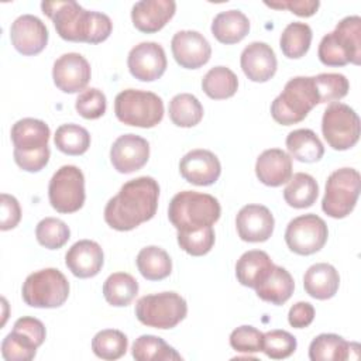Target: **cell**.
<instances>
[{"label":"cell","mask_w":361,"mask_h":361,"mask_svg":"<svg viewBox=\"0 0 361 361\" xmlns=\"http://www.w3.org/2000/svg\"><path fill=\"white\" fill-rule=\"evenodd\" d=\"M176 3L173 0H141L131 8V20L134 27L145 34L162 30L173 17Z\"/></svg>","instance_id":"21"},{"label":"cell","mask_w":361,"mask_h":361,"mask_svg":"<svg viewBox=\"0 0 361 361\" xmlns=\"http://www.w3.org/2000/svg\"><path fill=\"white\" fill-rule=\"evenodd\" d=\"M41 8L52 20L58 35L65 41L99 44L106 41L113 30V23L107 14L85 10L72 0L42 1Z\"/></svg>","instance_id":"2"},{"label":"cell","mask_w":361,"mask_h":361,"mask_svg":"<svg viewBox=\"0 0 361 361\" xmlns=\"http://www.w3.org/2000/svg\"><path fill=\"white\" fill-rule=\"evenodd\" d=\"M37 345L25 336L11 330L1 343V355L7 361H30L37 354Z\"/></svg>","instance_id":"44"},{"label":"cell","mask_w":361,"mask_h":361,"mask_svg":"<svg viewBox=\"0 0 361 361\" xmlns=\"http://www.w3.org/2000/svg\"><path fill=\"white\" fill-rule=\"evenodd\" d=\"M351 351H360V345L344 340L338 334L322 333L312 340L309 358L312 361H345L353 358Z\"/></svg>","instance_id":"26"},{"label":"cell","mask_w":361,"mask_h":361,"mask_svg":"<svg viewBox=\"0 0 361 361\" xmlns=\"http://www.w3.org/2000/svg\"><path fill=\"white\" fill-rule=\"evenodd\" d=\"M264 333L252 326H240L230 334V345L238 353H258L262 351Z\"/></svg>","instance_id":"46"},{"label":"cell","mask_w":361,"mask_h":361,"mask_svg":"<svg viewBox=\"0 0 361 361\" xmlns=\"http://www.w3.org/2000/svg\"><path fill=\"white\" fill-rule=\"evenodd\" d=\"M329 237L326 221L317 214L307 213L295 217L285 230L288 248L298 255H312L320 251Z\"/></svg>","instance_id":"12"},{"label":"cell","mask_w":361,"mask_h":361,"mask_svg":"<svg viewBox=\"0 0 361 361\" xmlns=\"http://www.w3.org/2000/svg\"><path fill=\"white\" fill-rule=\"evenodd\" d=\"M13 330L25 336L28 340H31L37 347H39L45 340V326L41 320L30 316H23L16 320Z\"/></svg>","instance_id":"47"},{"label":"cell","mask_w":361,"mask_h":361,"mask_svg":"<svg viewBox=\"0 0 361 361\" xmlns=\"http://www.w3.org/2000/svg\"><path fill=\"white\" fill-rule=\"evenodd\" d=\"M295 282L289 271L274 265L268 276L255 288L257 296L272 305H283L292 296Z\"/></svg>","instance_id":"29"},{"label":"cell","mask_w":361,"mask_h":361,"mask_svg":"<svg viewBox=\"0 0 361 361\" xmlns=\"http://www.w3.org/2000/svg\"><path fill=\"white\" fill-rule=\"evenodd\" d=\"M107 102L102 90L96 87H89L79 93L75 102V109L83 118L96 120L106 113Z\"/></svg>","instance_id":"45"},{"label":"cell","mask_w":361,"mask_h":361,"mask_svg":"<svg viewBox=\"0 0 361 361\" xmlns=\"http://www.w3.org/2000/svg\"><path fill=\"white\" fill-rule=\"evenodd\" d=\"M179 172L189 183L209 186L219 179L221 165L219 158L212 151L197 148L183 155L179 162Z\"/></svg>","instance_id":"19"},{"label":"cell","mask_w":361,"mask_h":361,"mask_svg":"<svg viewBox=\"0 0 361 361\" xmlns=\"http://www.w3.org/2000/svg\"><path fill=\"white\" fill-rule=\"evenodd\" d=\"M274 262L269 255L261 250L244 252L235 264V276L243 286L255 289L271 272Z\"/></svg>","instance_id":"27"},{"label":"cell","mask_w":361,"mask_h":361,"mask_svg":"<svg viewBox=\"0 0 361 361\" xmlns=\"http://www.w3.org/2000/svg\"><path fill=\"white\" fill-rule=\"evenodd\" d=\"M171 49L175 61L186 69H197L209 62L212 47L209 41L197 31H178L171 41Z\"/></svg>","instance_id":"16"},{"label":"cell","mask_w":361,"mask_h":361,"mask_svg":"<svg viewBox=\"0 0 361 361\" xmlns=\"http://www.w3.org/2000/svg\"><path fill=\"white\" fill-rule=\"evenodd\" d=\"M1 202V220H0V228L3 231L14 228L20 220H21V209L18 200L7 193H1L0 196Z\"/></svg>","instance_id":"48"},{"label":"cell","mask_w":361,"mask_h":361,"mask_svg":"<svg viewBox=\"0 0 361 361\" xmlns=\"http://www.w3.org/2000/svg\"><path fill=\"white\" fill-rule=\"evenodd\" d=\"M250 31V20L240 10H227L219 13L212 23V34L226 45L237 44L245 38Z\"/></svg>","instance_id":"28"},{"label":"cell","mask_w":361,"mask_h":361,"mask_svg":"<svg viewBox=\"0 0 361 361\" xmlns=\"http://www.w3.org/2000/svg\"><path fill=\"white\" fill-rule=\"evenodd\" d=\"M320 103H336L347 96L350 83L341 73H319L313 76Z\"/></svg>","instance_id":"41"},{"label":"cell","mask_w":361,"mask_h":361,"mask_svg":"<svg viewBox=\"0 0 361 361\" xmlns=\"http://www.w3.org/2000/svg\"><path fill=\"white\" fill-rule=\"evenodd\" d=\"M255 175L267 186L276 188L292 176V158L283 149L269 148L259 154L255 162Z\"/></svg>","instance_id":"24"},{"label":"cell","mask_w":361,"mask_h":361,"mask_svg":"<svg viewBox=\"0 0 361 361\" xmlns=\"http://www.w3.org/2000/svg\"><path fill=\"white\" fill-rule=\"evenodd\" d=\"M104 262L102 247L92 240L76 241L65 255L68 269L78 278L96 276Z\"/></svg>","instance_id":"22"},{"label":"cell","mask_w":361,"mask_h":361,"mask_svg":"<svg viewBox=\"0 0 361 361\" xmlns=\"http://www.w3.org/2000/svg\"><path fill=\"white\" fill-rule=\"evenodd\" d=\"M48 199L58 213L78 212L86 199L83 172L75 165L61 166L49 180Z\"/></svg>","instance_id":"11"},{"label":"cell","mask_w":361,"mask_h":361,"mask_svg":"<svg viewBox=\"0 0 361 361\" xmlns=\"http://www.w3.org/2000/svg\"><path fill=\"white\" fill-rule=\"evenodd\" d=\"M312 28L306 23L293 21L289 23L279 39V47L282 54L289 59H298L302 58L310 48L312 44Z\"/></svg>","instance_id":"35"},{"label":"cell","mask_w":361,"mask_h":361,"mask_svg":"<svg viewBox=\"0 0 361 361\" xmlns=\"http://www.w3.org/2000/svg\"><path fill=\"white\" fill-rule=\"evenodd\" d=\"M10 39L20 54L37 55L48 44V28L38 17L23 14L11 24Z\"/></svg>","instance_id":"18"},{"label":"cell","mask_w":361,"mask_h":361,"mask_svg":"<svg viewBox=\"0 0 361 361\" xmlns=\"http://www.w3.org/2000/svg\"><path fill=\"white\" fill-rule=\"evenodd\" d=\"M131 354L137 361H179L180 354L165 343L161 337L152 334L140 336L131 348Z\"/></svg>","instance_id":"34"},{"label":"cell","mask_w":361,"mask_h":361,"mask_svg":"<svg viewBox=\"0 0 361 361\" xmlns=\"http://www.w3.org/2000/svg\"><path fill=\"white\" fill-rule=\"evenodd\" d=\"M35 237L42 247L48 250H58L71 238V230L62 220L45 217L37 224Z\"/></svg>","instance_id":"40"},{"label":"cell","mask_w":361,"mask_h":361,"mask_svg":"<svg viewBox=\"0 0 361 361\" xmlns=\"http://www.w3.org/2000/svg\"><path fill=\"white\" fill-rule=\"evenodd\" d=\"M320 103L313 76H296L286 82L271 104L272 118L282 126L300 123Z\"/></svg>","instance_id":"5"},{"label":"cell","mask_w":361,"mask_h":361,"mask_svg":"<svg viewBox=\"0 0 361 361\" xmlns=\"http://www.w3.org/2000/svg\"><path fill=\"white\" fill-rule=\"evenodd\" d=\"M361 131L360 117L344 103H331L322 117V133L327 144L336 151H345L358 142Z\"/></svg>","instance_id":"10"},{"label":"cell","mask_w":361,"mask_h":361,"mask_svg":"<svg viewBox=\"0 0 361 361\" xmlns=\"http://www.w3.org/2000/svg\"><path fill=\"white\" fill-rule=\"evenodd\" d=\"M10 135L14 151L32 154L48 148L51 131L42 120L25 117L13 124Z\"/></svg>","instance_id":"23"},{"label":"cell","mask_w":361,"mask_h":361,"mask_svg":"<svg viewBox=\"0 0 361 361\" xmlns=\"http://www.w3.org/2000/svg\"><path fill=\"white\" fill-rule=\"evenodd\" d=\"M149 158V144L137 134L120 135L110 148V161L120 173H131L141 169Z\"/></svg>","instance_id":"15"},{"label":"cell","mask_w":361,"mask_h":361,"mask_svg":"<svg viewBox=\"0 0 361 361\" xmlns=\"http://www.w3.org/2000/svg\"><path fill=\"white\" fill-rule=\"evenodd\" d=\"M298 341L293 334L286 330H271L264 333L262 351L272 360L288 358L295 353Z\"/></svg>","instance_id":"43"},{"label":"cell","mask_w":361,"mask_h":361,"mask_svg":"<svg viewBox=\"0 0 361 361\" xmlns=\"http://www.w3.org/2000/svg\"><path fill=\"white\" fill-rule=\"evenodd\" d=\"M127 347V336L114 329L102 330L92 340V350L102 360H118L126 354Z\"/></svg>","instance_id":"39"},{"label":"cell","mask_w":361,"mask_h":361,"mask_svg":"<svg viewBox=\"0 0 361 361\" xmlns=\"http://www.w3.org/2000/svg\"><path fill=\"white\" fill-rule=\"evenodd\" d=\"M92 76L90 65L78 52H68L54 62L52 79L55 86L63 93L83 92Z\"/></svg>","instance_id":"14"},{"label":"cell","mask_w":361,"mask_h":361,"mask_svg":"<svg viewBox=\"0 0 361 361\" xmlns=\"http://www.w3.org/2000/svg\"><path fill=\"white\" fill-rule=\"evenodd\" d=\"M49 147L42 149V151H38V152H32V154H24V152H18V151H14L13 155H14V161L16 164L27 171V172H38L41 171L49 161Z\"/></svg>","instance_id":"50"},{"label":"cell","mask_w":361,"mask_h":361,"mask_svg":"<svg viewBox=\"0 0 361 361\" xmlns=\"http://www.w3.org/2000/svg\"><path fill=\"white\" fill-rule=\"evenodd\" d=\"M319 196V185L316 179L305 172H298L288 180L283 189L285 202L295 209L310 207Z\"/></svg>","instance_id":"31"},{"label":"cell","mask_w":361,"mask_h":361,"mask_svg":"<svg viewBox=\"0 0 361 361\" xmlns=\"http://www.w3.org/2000/svg\"><path fill=\"white\" fill-rule=\"evenodd\" d=\"M221 214L219 200L196 190L176 193L168 207V219L178 231H192L213 226Z\"/></svg>","instance_id":"3"},{"label":"cell","mask_w":361,"mask_h":361,"mask_svg":"<svg viewBox=\"0 0 361 361\" xmlns=\"http://www.w3.org/2000/svg\"><path fill=\"white\" fill-rule=\"evenodd\" d=\"M319 59L326 66H344L361 62V18L358 16L344 17L334 31L326 34L317 49Z\"/></svg>","instance_id":"4"},{"label":"cell","mask_w":361,"mask_h":361,"mask_svg":"<svg viewBox=\"0 0 361 361\" xmlns=\"http://www.w3.org/2000/svg\"><path fill=\"white\" fill-rule=\"evenodd\" d=\"M169 118L178 127H193L203 118V106L196 96L179 93L169 102Z\"/></svg>","instance_id":"37"},{"label":"cell","mask_w":361,"mask_h":361,"mask_svg":"<svg viewBox=\"0 0 361 361\" xmlns=\"http://www.w3.org/2000/svg\"><path fill=\"white\" fill-rule=\"evenodd\" d=\"M235 227L243 241L264 243L272 235L275 220L267 206L245 204L237 213Z\"/></svg>","instance_id":"17"},{"label":"cell","mask_w":361,"mask_h":361,"mask_svg":"<svg viewBox=\"0 0 361 361\" xmlns=\"http://www.w3.org/2000/svg\"><path fill=\"white\" fill-rule=\"evenodd\" d=\"M178 244L189 255H206L214 245V230L207 226L192 231H178Z\"/></svg>","instance_id":"42"},{"label":"cell","mask_w":361,"mask_h":361,"mask_svg":"<svg viewBox=\"0 0 361 361\" xmlns=\"http://www.w3.org/2000/svg\"><path fill=\"white\" fill-rule=\"evenodd\" d=\"M265 6L276 10H289L299 17L313 16L319 6V0H281V1H265Z\"/></svg>","instance_id":"49"},{"label":"cell","mask_w":361,"mask_h":361,"mask_svg":"<svg viewBox=\"0 0 361 361\" xmlns=\"http://www.w3.org/2000/svg\"><path fill=\"white\" fill-rule=\"evenodd\" d=\"M360 183V173L354 168H340L331 172L326 180L322 200L323 212L333 219L347 217L355 207Z\"/></svg>","instance_id":"9"},{"label":"cell","mask_w":361,"mask_h":361,"mask_svg":"<svg viewBox=\"0 0 361 361\" xmlns=\"http://www.w3.org/2000/svg\"><path fill=\"white\" fill-rule=\"evenodd\" d=\"M21 295L23 300L31 307H59L69 296V282L56 268L39 269L25 278Z\"/></svg>","instance_id":"7"},{"label":"cell","mask_w":361,"mask_h":361,"mask_svg":"<svg viewBox=\"0 0 361 361\" xmlns=\"http://www.w3.org/2000/svg\"><path fill=\"white\" fill-rule=\"evenodd\" d=\"M285 142L290 157L299 162H317L324 155V147L320 138L309 128H298L290 131Z\"/></svg>","instance_id":"30"},{"label":"cell","mask_w":361,"mask_h":361,"mask_svg":"<svg viewBox=\"0 0 361 361\" xmlns=\"http://www.w3.org/2000/svg\"><path fill=\"white\" fill-rule=\"evenodd\" d=\"M166 55L158 42H140L128 52L127 66L130 73L141 82L159 79L166 71Z\"/></svg>","instance_id":"13"},{"label":"cell","mask_w":361,"mask_h":361,"mask_svg":"<svg viewBox=\"0 0 361 361\" xmlns=\"http://www.w3.org/2000/svg\"><path fill=\"white\" fill-rule=\"evenodd\" d=\"M314 319V307L309 302L295 303L288 313V322L295 329H305L310 326Z\"/></svg>","instance_id":"51"},{"label":"cell","mask_w":361,"mask_h":361,"mask_svg":"<svg viewBox=\"0 0 361 361\" xmlns=\"http://www.w3.org/2000/svg\"><path fill=\"white\" fill-rule=\"evenodd\" d=\"M303 286L309 296L319 300H326L337 293L340 286V275L333 265L319 262L309 267L305 272Z\"/></svg>","instance_id":"25"},{"label":"cell","mask_w":361,"mask_h":361,"mask_svg":"<svg viewBox=\"0 0 361 361\" xmlns=\"http://www.w3.org/2000/svg\"><path fill=\"white\" fill-rule=\"evenodd\" d=\"M202 89L210 99H228L238 89V78L230 68L214 66L203 76Z\"/></svg>","instance_id":"36"},{"label":"cell","mask_w":361,"mask_h":361,"mask_svg":"<svg viewBox=\"0 0 361 361\" xmlns=\"http://www.w3.org/2000/svg\"><path fill=\"white\" fill-rule=\"evenodd\" d=\"M114 113L126 126L151 128L164 117V102L152 92L126 89L114 99Z\"/></svg>","instance_id":"6"},{"label":"cell","mask_w":361,"mask_h":361,"mask_svg":"<svg viewBox=\"0 0 361 361\" xmlns=\"http://www.w3.org/2000/svg\"><path fill=\"white\" fill-rule=\"evenodd\" d=\"M138 293V282L127 272H114L103 283L106 302L116 307L130 305Z\"/></svg>","instance_id":"33"},{"label":"cell","mask_w":361,"mask_h":361,"mask_svg":"<svg viewBox=\"0 0 361 361\" xmlns=\"http://www.w3.org/2000/svg\"><path fill=\"white\" fill-rule=\"evenodd\" d=\"M159 185L151 176L126 182L104 207V221L117 231H130L151 220L158 207Z\"/></svg>","instance_id":"1"},{"label":"cell","mask_w":361,"mask_h":361,"mask_svg":"<svg viewBox=\"0 0 361 361\" xmlns=\"http://www.w3.org/2000/svg\"><path fill=\"white\" fill-rule=\"evenodd\" d=\"M188 314L186 300L176 292L145 295L135 303V316L140 323L154 329H172Z\"/></svg>","instance_id":"8"},{"label":"cell","mask_w":361,"mask_h":361,"mask_svg":"<svg viewBox=\"0 0 361 361\" xmlns=\"http://www.w3.org/2000/svg\"><path fill=\"white\" fill-rule=\"evenodd\" d=\"M240 63L244 75L252 82L269 80L278 66V61L274 49L267 42L254 41L248 44L240 56Z\"/></svg>","instance_id":"20"},{"label":"cell","mask_w":361,"mask_h":361,"mask_svg":"<svg viewBox=\"0 0 361 361\" xmlns=\"http://www.w3.org/2000/svg\"><path fill=\"white\" fill-rule=\"evenodd\" d=\"M137 268L148 281H161L171 275L172 261L168 252L157 245L144 247L137 255Z\"/></svg>","instance_id":"32"},{"label":"cell","mask_w":361,"mask_h":361,"mask_svg":"<svg viewBox=\"0 0 361 361\" xmlns=\"http://www.w3.org/2000/svg\"><path fill=\"white\" fill-rule=\"evenodd\" d=\"M54 142L66 155H82L90 147V134L79 124H62L55 131Z\"/></svg>","instance_id":"38"}]
</instances>
